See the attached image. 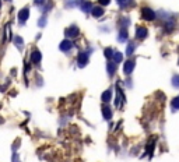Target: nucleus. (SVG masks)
Listing matches in <instances>:
<instances>
[{"label":"nucleus","mask_w":179,"mask_h":162,"mask_svg":"<svg viewBox=\"0 0 179 162\" xmlns=\"http://www.w3.org/2000/svg\"><path fill=\"white\" fill-rule=\"evenodd\" d=\"M73 42H71V39H64V41H62L60 42V45H59V49L62 50V52H70L71 49H73Z\"/></svg>","instance_id":"nucleus-7"},{"label":"nucleus","mask_w":179,"mask_h":162,"mask_svg":"<svg viewBox=\"0 0 179 162\" xmlns=\"http://www.w3.org/2000/svg\"><path fill=\"white\" fill-rule=\"evenodd\" d=\"M6 2H10V0H6Z\"/></svg>","instance_id":"nucleus-27"},{"label":"nucleus","mask_w":179,"mask_h":162,"mask_svg":"<svg viewBox=\"0 0 179 162\" xmlns=\"http://www.w3.org/2000/svg\"><path fill=\"white\" fill-rule=\"evenodd\" d=\"M98 2H100V6H108L111 0H98Z\"/></svg>","instance_id":"nucleus-24"},{"label":"nucleus","mask_w":179,"mask_h":162,"mask_svg":"<svg viewBox=\"0 0 179 162\" xmlns=\"http://www.w3.org/2000/svg\"><path fill=\"white\" fill-rule=\"evenodd\" d=\"M127 38H129V32H127V29L126 28H120L119 35H118V41L119 42H126Z\"/></svg>","instance_id":"nucleus-14"},{"label":"nucleus","mask_w":179,"mask_h":162,"mask_svg":"<svg viewBox=\"0 0 179 162\" xmlns=\"http://www.w3.org/2000/svg\"><path fill=\"white\" fill-rule=\"evenodd\" d=\"M147 37H148V29L146 27H137V29H136L137 39H146Z\"/></svg>","instance_id":"nucleus-8"},{"label":"nucleus","mask_w":179,"mask_h":162,"mask_svg":"<svg viewBox=\"0 0 179 162\" xmlns=\"http://www.w3.org/2000/svg\"><path fill=\"white\" fill-rule=\"evenodd\" d=\"M76 62H77V66H79L80 68L85 67V66L88 64V62H90V55H88V52H79Z\"/></svg>","instance_id":"nucleus-2"},{"label":"nucleus","mask_w":179,"mask_h":162,"mask_svg":"<svg viewBox=\"0 0 179 162\" xmlns=\"http://www.w3.org/2000/svg\"><path fill=\"white\" fill-rule=\"evenodd\" d=\"M92 7H94V6L91 4V2H83V3H80V8H81L84 13H90V11L92 10Z\"/></svg>","instance_id":"nucleus-16"},{"label":"nucleus","mask_w":179,"mask_h":162,"mask_svg":"<svg viewBox=\"0 0 179 162\" xmlns=\"http://www.w3.org/2000/svg\"><path fill=\"white\" fill-rule=\"evenodd\" d=\"M141 17L147 21H153V20H156L157 16L150 7H143L141 8Z\"/></svg>","instance_id":"nucleus-4"},{"label":"nucleus","mask_w":179,"mask_h":162,"mask_svg":"<svg viewBox=\"0 0 179 162\" xmlns=\"http://www.w3.org/2000/svg\"><path fill=\"white\" fill-rule=\"evenodd\" d=\"M46 23H48L46 16H42V17L39 18V21H38V27H39V28H43V27L46 25Z\"/></svg>","instance_id":"nucleus-22"},{"label":"nucleus","mask_w":179,"mask_h":162,"mask_svg":"<svg viewBox=\"0 0 179 162\" xmlns=\"http://www.w3.org/2000/svg\"><path fill=\"white\" fill-rule=\"evenodd\" d=\"M172 85H174L175 88H179V74H175V76L172 77Z\"/></svg>","instance_id":"nucleus-23"},{"label":"nucleus","mask_w":179,"mask_h":162,"mask_svg":"<svg viewBox=\"0 0 179 162\" xmlns=\"http://www.w3.org/2000/svg\"><path fill=\"white\" fill-rule=\"evenodd\" d=\"M91 14L92 17H95V18H100V17L104 16V8L101 7V6H94L91 10Z\"/></svg>","instance_id":"nucleus-11"},{"label":"nucleus","mask_w":179,"mask_h":162,"mask_svg":"<svg viewBox=\"0 0 179 162\" xmlns=\"http://www.w3.org/2000/svg\"><path fill=\"white\" fill-rule=\"evenodd\" d=\"M34 4L35 6H42V4H45V0H34Z\"/></svg>","instance_id":"nucleus-25"},{"label":"nucleus","mask_w":179,"mask_h":162,"mask_svg":"<svg viewBox=\"0 0 179 162\" xmlns=\"http://www.w3.org/2000/svg\"><path fill=\"white\" fill-rule=\"evenodd\" d=\"M13 41H14V43L17 45V48H18V49H23V46H24V41H23V38H21V37H18V35H17L16 38H13Z\"/></svg>","instance_id":"nucleus-19"},{"label":"nucleus","mask_w":179,"mask_h":162,"mask_svg":"<svg viewBox=\"0 0 179 162\" xmlns=\"http://www.w3.org/2000/svg\"><path fill=\"white\" fill-rule=\"evenodd\" d=\"M116 91H118V97H116V101H115V105L118 108H122V104H125V95L122 92V89L116 85Z\"/></svg>","instance_id":"nucleus-10"},{"label":"nucleus","mask_w":179,"mask_h":162,"mask_svg":"<svg viewBox=\"0 0 179 162\" xmlns=\"http://www.w3.org/2000/svg\"><path fill=\"white\" fill-rule=\"evenodd\" d=\"M111 99H112V89H106V91L101 95V101H102L104 104H108V102H111Z\"/></svg>","instance_id":"nucleus-15"},{"label":"nucleus","mask_w":179,"mask_h":162,"mask_svg":"<svg viewBox=\"0 0 179 162\" xmlns=\"http://www.w3.org/2000/svg\"><path fill=\"white\" fill-rule=\"evenodd\" d=\"M29 17V8L28 7H24L21 10L18 11V24L20 25H24V24L27 23V20H28Z\"/></svg>","instance_id":"nucleus-5"},{"label":"nucleus","mask_w":179,"mask_h":162,"mask_svg":"<svg viewBox=\"0 0 179 162\" xmlns=\"http://www.w3.org/2000/svg\"><path fill=\"white\" fill-rule=\"evenodd\" d=\"M113 53H115V50H113L112 48H106V49L104 50V55H105V58H106V59H109V60L112 59Z\"/></svg>","instance_id":"nucleus-20"},{"label":"nucleus","mask_w":179,"mask_h":162,"mask_svg":"<svg viewBox=\"0 0 179 162\" xmlns=\"http://www.w3.org/2000/svg\"><path fill=\"white\" fill-rule=\"evenodd\" d=\"M134 50H136V43H134V42H129V45H127V48H126V55L132 56L134 53Z\"/></svg>","instance_id":"nucleus-17"},{"label":"nucleus","mask_w":179,"mask_h":162,"mask_svg":"<svg viewBox=\"0 0 179 162\" xmlns=\"http://www.w3.org/2000/svg\"><path fill=\"white\" fill-rule=\"evenodd\" d=\"M116 3L119 4V7L122 8H127V7H133L136 3H134V0H116Z\"/></svg>","instance_id":"nucleus-13"},{"label":"nucleus","mask_w":179,"mask_h":162,"mask_svg":"<svg viewBox=\"0 0 179 162\" xmlns=\"http://www.w3.org/2000/svg\"><path fill=\"white\" fill-rule=\"evenodd\" d=\"M122 60H123V55H122L120 52H115V53H113V56H112V62H115L116 64H118V63H120Z\"/></svg>","instance_id":"nucleus-18"},{"label":"nucleus","mask_w":179,"mask_h":162,"mask_svg":"<svg viewBox=\"0 0 179 162\" xmlns=\"http://www.w3.org/2000/svg\"><path fill=\"white\" fill-rule=\"evenodd\" d=\"M64 35H66L67 39H74V38H79L80 35V28L77 25H70L64 29Z\"/></svg>","instance_id":"nucleus-1"},{"label":"nucleus","mask_w":179,"mask_h":162,"mask_svg":"<svg viewBox=\"0 0 179 162\" xmlns=\"http://www.w3.org/2000/svg\"><path fill=\"white\" fill-rule=\"evenodd\" d=\"M101 110H102V116H104V119H106V120L112 119V108L109 106L108 104H104V105H102V108H101Z\"/></svg>","instance_id":"nucleus-9"},{"label":"nucleus","mask_w":179,"mask_h":162,"mask_svg":"<svg viewBox=\"0 0 179 162\" xmlns=\"http://www.w3.org/2000/svg\"><path fill=\"white\" fill-rule=\"evenodd\" d=\"M134 67H136V62H134L133 59H129V60H126L123 63V73L126 74V76H130V74L133 73Z\"/></svg>","instance_id":"nucleus-3"},{"label":"nucleus","mask_w":179,"mask_h":162,"mask_svg":"<svg viewBox=\"0 0 179 162\" xmlns=\"http://www.w3.org/2000/svg\"><path fill=\"white\" fill-rule=\"evenodd\" d=\"M29 59H31L32 64H38V63H41V60H42V53H41L38 49H32Z\"/></svg>","instance_id":"nucleus-6"},{"label":"nucleus","mask_w":179,"mask_h":162,"mask_svg":"<svg viewBox=\"0 0 179 162\" xmlns=\"http://www.w3.org/2000/svg\"><path fill=\"white\" fill-rule=\"evenodd\" d=\"M0 8H2V0H0Z\"/></svg>","instance_id":"nucleus-26"},{"label":"nucleus","mask_w":179,"mask_h":162,"mask_svg":"<svg viewBox=\"0 0 179 162\" xmlns=\"http://www.w3.org/2000/svg\"><path fill=\"white\" fill-rule=\"evenodd\" d=\"M106 70H108V76L113 77L115 76V73H116V63L109 60L108 63H106Z\"/></svg>","instance_id":"nucleus-12"},{"label":"nucleus","mask_w":179,"mask_h":162,"mask_svg":"<svg viewBox=\"0 0 179 162\" xmlns=\"http://www.w3.org/2000/svg\"><path fill=\"white\" fill-rule=\"evenodd\" d=\"M171 106H172V110H178L179 109V97H175L171 102Z\"/></svg>","instance_id":"nucleus-21"}]
</instances>
